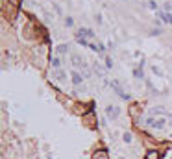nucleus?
<instances>
[{
  "label": "nucleus",
  "mask_w": 172,
  "mask_h": 159,
  "mask_svg": "<svg viewBox=\"0 0 172 159\" xmlns=\"http://www.w3.org/2000/svg\"><path fill=\"white\" fill-rule=\"evenodd\" d=\"M167 126H172V118H168V117H148L146 120L143 122L141 128H148V130L163 131Z\"/></svg>",
  "instance_id": "1"
},
{
  "label": "nucleus",
  "mask_w": 172,
  "mask_h": 159,
  "mask_svg": "<svg viewBox=\"0 0 172 159\" xmlns=\"http://www.w3.org/2000/svg\"><path fill=\"white\" fill-rule=\"evenodd\" d=\"M118 115H120V107H117V106H107V107H105V117H107V120H115Z\"/></svg>",
  "instance_id": "2"
},
{
  "label": "nucleus",
  "mask_w": 172,
  "mask_h": 159,
  "mask_svg": "<svg viewBox=\"0 0 172 159\" xmlns=\"http://www.w3.org/2000/svg\"><path fill=\"white\" fill-rule=\"evenodd\" d=\"M111 87H113V91H115L120 98H124V100H130V94H126V93H124V89L120 87V83L117 82V80H113V82H111Z\"/></svg>",
  "instance_id": "3"
},
{
  "label": "nucleus",
  "mask_w": 172,
  "mask_h": 159,
  "mask_svg": "<svg viewBox=\"0 0 172 159\" xmlns=\"http://www.w3.org/2000/svg\"><path fill=\"white\" fill-rule=\"evenodd\" d=\"M93 37H94V32L89 28H80L76 33V39H93Z\"/></svg>",
  "instance_id": "4"
},
{
  "label": "nucleus",
  "mask_w": 172,
  "mask_h": 159,
  "mask_svg": "<svg viewBox=\"0 0 172 159\" xmlns=\"http://www.w3.org/2000/svg\"><path fill=\"white\" fill-rule=\"evenodd\" d=\"M70 78H72V85H74V87H80L81 82H83V76H81V72H78V70H72V72H70Z\"/></svg>",
  "instance_id": "5"
},
{
  "label": "nucleus",
  "mask_w": 172,
  "mask_h": 159,
  "mask_svg": "<svg viewBox=\"0 0 172 159\" xmlns=\"http://www.w3.org/2000/svg\"><path fill=\"white\" fill-rule=\"evenodd\" d=\"M152 117H168V118H172L170 113L165 111L163 107H154V109H152Z\"/></svg>",
  "instance_id": "6"
},
{
  "label": "nucleus",
  "mask_w": 172,
  "mask_h": 159,
  "mask_svg": "<svg viewBox=\"0 0 172 159\" xmlns=\"http://www.w3.org/2000/svg\"><path fill=\"white\" fill-rule=\"evenodd\" d=\"M157 17L161 19L163 22H168V24H172V15H170L168 11H157Z\"/></svg>",
  "instance_id": "7"
},
{
  "label": "nucleus",
  "mask_w": 172,
  "mask_h": 159,
  "mask_svg": "<svg viewBox=\"0 0 172 159\" xmlns=\"http://www.w3.org/2000/svg\"><path fill=\"white\" fill-rule=\"evenodd\" d=\"M93 159H109V154H107L104 148H100V150H96L93 154Z\"/></svg>",
  "instance_id": "8"
},
{
  "label": "nucleus",
  "mask_w": 172,
  "mask_h": 159,
  "mask_svg": "<svg viewBox=\"0 0 172 159\" xmlns=\"http://www.w3.org/2000/svg\"><path fill=\"white\" fill-rule=\"evenodd\" d=\"M72 65H74V69H83V65H85V63H83V59H81L80 56H76V54H74V56H72Z\"/></svg>",
  "instance_id": "9"
},
{
  "label": "nucleus",
  "mask_w": 172,
  "mask_h": 159,
  "mask_svg": "<svg viewBox=\"0 0 172 159\" xmlns=\"http://www.w3.org/2000/svg\"><path fill=\"white\" fill-rule=\"evenodd\" d=\"M50 63H52V67H54V70H59L61 69V57L59 56H52V59H50Z\"/></svg>",
  "instance_id": "10"
},
{
  "label": "nucleus",
  "mask_w": 172,
  "mask_h": 159,
  "mask_svg": "<svg viewBox=\"0 0 172 159\" xmlns=\"http://www.w3.org/2000/svg\"><path fill=\"white\" fill-rule=\"evenodd\" d=\"M54 78L57 80V82H65V78H67V74H65V72H63V70L59 69V70H54Z\"/></svg>",
  "instance_id": "11"
},
{
  "label": "nucleus",
  "mask_w": 172,
  "mask_h": 159,
  "mask_svg": "<svg viewBox=\"0 0 172 159\" xmlns=\"http://www.w3.org/2000/svg\"><path fill=\"white\" fill-rule=\"evenodd\" d=\"M122 141H124L126 144H130V143H133V135H132L130 131H124V133H122Z\"/></svg>",
  "instance_id": "12"
},
{
  "label": "nucleus",
  "mask_w": 172,
  "mask_h": 159,
  "mask_svg": "<svg viewBox=\"0 0 172 159\" xmlns=\"http://www.w3.org/2000/svg\"><path fill=\"white\" fill-rule=\"evenodd\" d=\"M67 50H69V46H67V45H59V46L56 48L57 56H65V54H67Z\"/></svg>",
  "instance_id": "13"
},
{
  "label": "nucleus",
  "mask_w": 172,
  "mask_h": 159,
  "mask_svg": "<svg viewBox=\"0 0 172 159\" xmlns=\"http://www.w3.org/2000/svg\"><path fill=\"white\" fill-rule=\"evenodd\" d=\"M83 120L87 122L89 126H93V122H94V115H93V113H89V115H83Z\"/></svg>",
  "instance_id": "14"
},
{
  "label": "nucleus",
  "mask_w": 172,
  "mask_h": 159,
  "mask_svg": "<svg viewBox=\"0 0 172 159\" xmlns=\"http://www.w3.org/2000/svg\"><path fill=\"white\" fill-rule=\"evenodd\" d=\"M93 69H94V72H98V74H102V76H104V67H102V65H100L98 61H96V63L93 65Z\"/></svg>",
  "instance_id": "15"
},
{
  "label": "nucleus",
  "mask_w": 172,
  "mask_h": 159,
  "mask_svg": "<svg viewBox=\"0 0 172 159\" xmlns=\"http://www.w3.org/2000/svg\"><path fill=\"white\" fill-rule=\"evenodd\" d=\"M159 157H161V155H159L157 152H150V154L146 155V159H159Z\"/></svg>",
  "instance_id": "16"
},
{
  "label": "nucleus",
  "mask_w": 172,
  "mask_h": 159,
  "mask_svg": "<svg viewBox=\"0 0 172 159\" xmlns=\"http://www.w3.org/2000/svg\"><path fill=\"white\" fill-rule=\"evenodd\" d=\"M152 72H154V74H157V76H163V70H161L157 65H154V67H152Z\"/></svg>",
  "instance_id": "17"
},
{
  "label": "nucleus",
  "mask_w": 172,
  "mask_h": 159,
  "mask_svg": "<svg viewBox=\"0 0 172 159\" xmlns=\"http://www.w3.org/2000/svg\"><path fill=\"white\" fill-rule=\"evenodd\" d=\"M113 67V59L111 57H105V69H111Z\"/></svg>",
  "instance_id": "18"
},
{
  "label": "nucleus",
  "mask_w": 172,
  "mask_h": 159,
  "mask_svg": "<svg viewBox=\"0 0 172 159\" xmlns=\"http://www.w3.org/2000/svg\"><path fill=\"white\" fill-rule=\"evenodd\" d=\"M133 74H135V78L143 80V70H141V69H135V70H133Z\"/></svg>",
  "instance_id": "19"
},
{
  "label": "nucleus",
  "mask_w": 172,
  "mask_h": 159,
  "mask_svg": "<svg viewBox=\"0 0 172 159\" xmlns=\"http://www.w3.org/2000/svg\"><path fill=\"white\" fill-rule=\"evenodd\" d=\"M65 24H67V26H72V24H74L72 17H67V19H65Z\"/></svg>",
  "instance_id": "20"
},
{
  "label": "nucleus",
  "mask_w": 172,
  "mask_h": 159,
  "mask_svg": "<svg viewBox=\"0 0 172 159\" xmlns=\"http://www.w3.org/2000/svg\"><path fill=\"white\" fill-rule=\"evenodd\" d=\"M148 4H150V8H152V9H156V11H157V4H156V0H150Z\"/></svg>",
  "instance_id": "21"
},
{
  "label": "nucleus",
  "mask_w": 172,
  "mask_h": 159,
  "mask_svg": "<svg viewBox=\"0 0 172 159\" xmlns=\"http://www.w3.org/2000/svg\"><path fill=\"white\" fill-rule=\"evenodd\" d=\"M170 9H172V4H170V2H167V4H165V11H168V13H170Z\"/></svg>",
  "instance_id": "22"
}]
</instances>
